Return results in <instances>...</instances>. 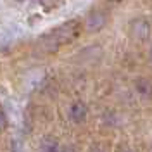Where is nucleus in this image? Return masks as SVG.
<instances>
[{
    "label": "nucleus",
    "instance_id": "obj_1",
    "mask_svg": "<svg viewBox=\"0 0 152 152\" xmlns=\"http://www.w3.org/2000/svg\"><path fill=\"white\" fill-rule=\"evenodd\" d=\"M81 33V26L76 19H71V21H66L62 23L61 26L54 28L52 31L45 33L43 37H40V42H38V47L42 48L43 52H57V48L66 45V43H71L75 42L76 38L80 37Z\"/></svg>",
    "mask_w": 152,
    "mask_h": 152
},
{
    "label": "nucleus",
    "instance_id": "obj_2",
    "mask_svg": "<svg viewBox=\"0 0 152 152\" xmlns=\"http://www.w3.org/2000/svg\"><path fill=\"white\" fill-rule=\"evenodd\" d=\"M105 23H107V16H105L102 10H92L85 19V26L90 33L100 31L105 26Z\"/></svg>",
    "mask_w": 152,
    "mask_h": 152
},
{
    "label": "nucleus",
    "instance_id": "obj_3",
    "mask_svg": "<svg viewBox=\"0 0 152 152\" xmlns=\"http://www.w3.org/2000/svg\"><path fill=\"white\" fill-rule=\"evenodd\" d=\"M130 24H132L130 26V33L135 38L143 40V38H147L151 35V24H149V21H145V19H135Z\"/></svg>",
    "mask_w": 152,
    "mask_h": 152
},
{
    "label": "nucleus",
    "instance_id": "obj_4",
    "mask_svg": "<svg viewBox=\"0 0 152 152\" xmlns=\"http://www.w3.org/2000/svg\"><path fill=\"white\" fill-rule=\"evenodd\" d=\"M86 116H88V109H86V105L83 102H75V104H71L69 107V118H71V121L76 124L80 123H85Z\"/></svg>",
    "mask_w": 152,
    "mask_h": 152
},
{
    "label": "nucleus",
    "instance_id": "obj_5",
    "mask_svg": "<svg viewBox=\"0 0 152 152\" xmlns=\"http://www.w3.org/2000/svg\"><path fill=\"white\" fill-rule=\"evenodd\" d=\"M135 90H137V94H140L145 99L152 97V83L149 80H145V78L135 80Z\"/></svg>",
    "mask_w": 152,
    "mask_h": 152
},
{
    "label": "nucleus",
    "instance_id": "obj_6",
    "mask_svg": "<svg viewBox=\"0 0 152 152\" xmlns=\"http://www.w3.org/2000/svg\"><path fill=\"white\" fill-rule=\"evenodd\" d=\"M42 152H61V145L57 143L56 138L45 137L42 140Z\"/></svg>",
    "mask_w": 152,
    "mask_h": 152
},
{
    "label": "nucleus",
    "instance_id": "obj_7",
    "mask_svg": "<svg viewBox=\"0 0 152 152\" xmlns=\"http://www.w3.org/2000/svg\"><path fill=\"white\" fill-rule=\"evenodd\" d=\"M4 128H7V116L0 109V130H4Z\"/></svg>",
    "mask_w": 152,
    "mask_h": 152
},
{
    "label": "nucleus",
    "instance_id": "obj_8",
    "mask_svg": "<svg viewBox=\"0 0 152 152\" xmlns=\"http://www.w3.org/2000/svg\"><path fill=\"white\" fill-rule=\"evenodd\" d=\"M61 152H76V151L73 149V147H69V145H67V147H61Z\"/></svg>",
    "mask_w": 152,
    "mask_h": 152
},
{
    "label": "nucleus",
    "instance_id": "obj_9",
    "mask_svg": "<svg viewBox=\"0 0 152 152\" xmlns=\"http://www.w3.org/2000/svg\"><path fill=\"white\" fill-rule=\"evenodd\" d=\"M149 61H151V64H152V45H151V48H149Z\"/></svg>",
    "mask_w": 152,
    "mask_h": 152
},
{
    "label": "nucleus",
    "instance_id": "obj_10",
    "mask_svg": "<svg viewBox=\"0 0 152 152\" xmlns=\"http://www.w3.org/2000/svg\"><path fill=\"white\" fill-rule=\"evenodd\" d=\"M111 2H121V0H111Z\"/></svg>",
    "mask_w": 152,
    "mask_h": 152
},
{
    "label": "nucleus",
    "instance_id": "obj_11",
    "mask_svg": "<svg viewBox=\"0 0 152 152\" xmlns=\"http://www.w3.org/2000/svg\"><path fill=\"white\" fill-rule=\"evenodd\" d=\"M123 152H130V151H123Z\"/></svg>",
    "mask_w": 152,
    "mask_h": 152
},
{
    "label": "nucleus",
    "instance_id": "obj_12",
    "mask_svg": "<svg viewBox=\"0 0 152 152\" xmlns=\"http://www.w3.org/2000/svg\"><path fill=\"white\" fill-rule=\"evenodd\" d=\"M19 2H24V0H19Z\"/></svg>",
    "mask_w": 152,
    "mask_h": 152
}]
</instances>
